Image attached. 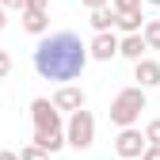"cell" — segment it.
<instances>
[{
	"instance_id": "obj_1",
	"label": "cell",
	"mask_w": 160,
	"mask_h": 160,
	"mask_svg": "<svg viewBox=\"0 0 160 160\" xmlns=\"http://www.w3.org/2000/svg\"><path fill=\"white\" fill-rule=\"evenodd\" d=\"M92 61L88 42H80V34L72 31H57V34H42V42L34 46L31 65L42 80H57V84H72L84 72V65Z\"/></svg>"
},
{
	"instance_id": "obj_2",
	"label": "cell",
	"mask_w": 160,
	"mask_h": 160,
	"mask_svg": "<svg viewBox=\"0 0 160 160\" xmlns=\"http://www.w3.org/2000/svg\"><path fill=\"white\" fill-rule=\"evenodd\" d=\"M141 111H149V99H145V88L141 84H130L122 88L114 99H111V122L122 130V126H137V118H141Z\"/></svg>"
},
{
	"instance_id": "obj_3",
	"label": "cell",
	"mask_w": 160,
	"mask_h": 160,
	"mask_svg": "<svg viewBox=\"0 0 160 160\" xmlns=\"http://www.w3.org/2000/svg\"><path fill=\"white\" fill-rule=\"evenodd\" d=\"M65 137H69V145H72L76 152L92 149V145H95V114H92L88 107L72 111V114H69V122H65Z\"/></svg>"
},
{
	"instance_id": "obj_4",
	"label": "cell",
	"mask_w": 160,
	"mask_h": 160,
	"mask_svg": "<svg viewBox=\"0 0 160 160\" xmlns=\"http://www.w3.org/2000/svg\"><path fill=\"white\" fill-rule=\"evenodd\" d=\"M145 149H149V137L137 130V126H122V130H118V137H114V152H118V160H141Z\"/></svg>"
},
{
	"instance_id": "obj_5",
	"label": "cell",
	"mask_w": 160,
	"mask_h": 160,
	"mask_svg": "<svg viewBox=\"0 0 160 160\" xmlns=\"http://www.w3.org/2000/svg\"><path fill=\"white\" fill-rule=\"evenodd\" d=\"M31 122H34V130H65L57 103L53 99H42V95L31 99Z\"/></svg>"
},
{
	"instance_id": "obj_6",
	"label": "cell",
	"mask_w": 160,
	"mask_h": 160,
	"mask_svg": "<svg viewBox=\"0 0 160 160\" xmlns=\"http://www.w3.org/2000/svg\"><path fill=\"white\" fill-rule=\"evenodd\" d=\"M118 42H122V34H114V31H95V38L88 42L92 61H114V57H118Z\"/></svg>"
},
{
	"instance_id": "obj_7",
	"label": "cell",
	"mask_w": 160,
	"mask_h": 160,
	"mask_svg": "<svg viewBox=\"0 0 160 160\" xmlns=\"http://www.w3.org/2000/svg\"><path fill=\"white\" fill-rule=\"evenodd\" d=\"M53 103H57V111H80V107H88V92L80 88V84H61L53 92Z\"/></svg>"
},
{
	"instance_id": "obj_8",
	"label": "cell",
	"mask_w": 160,
	"mask_h": 160,
	"mask_svg": "<svg viewBox=\"0 0 160 160\" xmlns=\"http://www.w3.org/2000/svg\"><path fill=\"white\" fill-rule=\"evenodd\" d=\"M19 23H23L27 34H50V12H38V8H23L19 12Z\"/></svg>"
},
{
	"instance_id": "obj_9",
	"label": "cell",
	"mask_w": 160,
	"mask_h": 160,
	"mask_svg": "<svg viewBox=\"0 0 160 160\" xmlns=\"http://www.w3.org/2000/svg\"><path fill=\"white\" fill-rule=\"evenodd\" d=\"M133 80L141 88H160V61H152V57L133 61Z\"/></svg>"
},
{
	"instance_id": "obj_10",
	"label": "cell",
	"mask_w": 160,
	"mask_h": 160,
	"mask_svg": "<svg viewBox=\"0 0 160 160\" xmlns=\"http://www.w3.org/2000/svg\"><path fill=\"white\" fill-rule=\"evenodd\" d=\"M145 50H149V42H145L141 31L137 34H122V42H118V57H126V61H141Z\"/></svg>"
},
{
	"instance_id": "obj_11",
	"label": "cell",
	"mask_w": 160,
	"mask_h": 160,
	"mask_svg": "<svg viewBox=\"0 0 160 160\" xmlns=\"http://www.w3.org/2000/svg\"><path fill=\"white\" fill-rule=\"evenodd\" d=\"M31 141H34V145H42L46 152H61V149L69 145V137H65V130H34Z\"/></svg>"
},
{
	"instance_id": "obj_12",
	"label": "cell",
	"mask_w": 160,
	"mask_h": 160,
	"mask_svg": "<svg viewBox=\"0 0 160 160\" xmlns=\"http://www.w3.org/2000/svg\"><path fill=\"white\" fill-rule=\"evenodd\" d=\"M88 23H92V31H114V23H118V12H114V4L88 12Z\"/></svg>"
},
{
	"instance_id": "obj_13",
	"label": "cell",
	"mask_w": 160,
	"mask_h": 160,
	"mask_svg": "<svg viewBox=\"0 0 160 160\" xmlns=\"http://www.w3.org/2000/svg\"><path fill=\"white\" fill-rule=\"evenodd\" d=\"M114 31H122V34H137V31H145V15H141V8H137V12H118Z\"/></svg>"
},
{
	"instance_id": "obj_14",
	"label": "cell",
	"mask_w": 160,
	"mask_h": 160,
	"mask_svg": "<svg viewBox=\"0 0 160 160\" xmlns=\"http://www.w3.org/2000/svg\"><path fill=\"white\" fill-rule=\"evenodd\" d=\"M145 42H149V50H160V19H145Z\"/></svg>"
},
{
	"instance_id": "obj_15",
	"label": "cell",
	"mask_w": 160,
	"mask_h": 160,
	"mask_svg": "<svg viewBox=\"0 0 160 160\" xmlns=\"http://www.w3.org/2000/svg\"><path fill=\"white\" fill-rule=\"evenodd\" d=\"M50 156H53V152H46L42 145H34V141L19 149V160H50Z\"/></svg>"
},
{
	"instance_id": "obj_16",
	"label": "cell",
	"mask_w": 160,
	"mask_h": 160,
	"mask_svg": "<svg viewBox=\"0 0 160 160\" xmlns=\"http://www.w3.org/2000/svg\"><path fill=\"white\" fill-rule=\"evenodd\" d=\"M145 137H149V145H160V118H152L145 126Z\"/></svg>"
},
{
	"instance_id": "obj_17",
	"label": "cell",
	"mask_w": 160,
	"mask_h": 160,
	"mask_svg": "<svg viewBox=\"0 0 160 160\" xmlns=\"http://www.w3.org/2000/svg\"><path fill=\"white\" fill-rule=\"evenodd\" d=\"M111 4H114V12H137L145 0H111Z\"/></svg>"
},
{
	"instance_id": "obj_18",
	"label": "cell",
	"mask_w": 160,
	"mask_h": 160,
	"mask_svg": "<svg viewBox=\"0 0 160 160\" xmlns=\"http://www.w3.org/2000/svg\"><path fill=\"white\" fill-rule=\"evenodd\" d=\"M8 72H12V53H8V50H0V80H4Z\"/></svg>"
},
{
	"instance_id": "obj_19",
	"label": "cell",
	"mask_w": 160,
	"mask_h": 160,
	"mask_svg": "<svg viewBox=\"0 0 160 160\" xmlns=\"http://www.w3.org/2000/svg\"><path fill=\"white\" fill-rule=\"evenodd\" d=\"M0 4H4L8 12H23V8H27V0H0Z\"/></svg>"
},
{
	"instance_id": "obj_20",
	"label": "cell",
	"mask_w": 160,
	"mask_h": 160,
	"mask_svg": "<svg viewBox=\"0 0 160 160\" xmlns=\"http://www.w3.org/2000/svg\"><path fill=\"white\" fill-rule=\"evenodd\" d=\"M141 160H160V145H149V149L141 152Z\"/></svg>"
},
{
	"instance_id": "obj_21",
	"label": "cell",
	"mask_w": 160,
	"mask_h": 160,
	"mask_svg": "<svg viewBox=\"0 0 160 160\" xmlns=\"http://www.w3.org/2000/svg\"><path fill=\"white\" fill-rule=\"evenodd\" d=\"M80 4H84L88 12H95V8H107V4H111V0H80Z\"/></svg>"
},
{
	"instance_id": "obj_22",
	"label": "cell",
	"mask_w": 160,
	"mask_h": 160,
	"mask_svg": "<svg viewBox=\"0 0 160 160\" xmlns=\"http://www.w3.org/2000/svg\"><path fill=\"white\" fill-rule=\"evenodd\" d=\"M27 8H38V12H46V8H50V0H27Z\"/></svg>"
},
{
	"instance_id": "obj_23",
	"label": "cell",
	"mask_w": 160,
	"mask_h": 160,
	"mask_svg": "<svg viewBox=\"0 0 160 160\" xmlns=\"http://www.w3.org/2000/svg\"><path fill=\"white\" fill-rule=\"evenodd\" d=\"M4 27H8V8L0 4V31H4Z\"/></svg>"
},
{
	"instance_id": "obj_24",
	"label": "cell",
	"mask_w": 160,
	"mask_h": 160,
	"mask_svg": "<svg viewBox=\"0 0 160 160\" xmlns=\"http://www.w3.org/2000/svg\"><path fill=\"white\" fill-rule=\"evenodd\" d=\"M0 160H19V152H0Z\"/></svg>"
},
{
	"instance_id": "obj_25",
	"label": "cell",
	"mask_w": 160,
	"mask_h": 160,
	"mask_svg": "<svg viewBox=\"0 0 160 160\" xmlns=\"http://www.w3.org/2000/svg\"><path fill=\"white\" fill-rule=\"evenodd\" d=\"M145 4H152V8H160V0H145Z\"/></svg>"
}]
</instances>
